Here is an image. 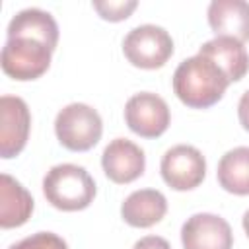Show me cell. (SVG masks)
<instances>
[{"instance_id": "cell-20", "label": "cell", "mask_w": 249, "mask_h": 249, "mask_svg": "<svg viewBox=\"0 0 249 249\" xmlns=\"http://www.w3.org/2000/svg\"><path fill=\"white\" fill-rule=\"evenodd\" d=\"M237 117H239L241 126L249 132V89L239 97V103H237Z\"/></svg>"}, {"instance_id": "cell-21", "label": "cell", "mask_w": 249, "mask_h": 249, "mask_svg": "<svg viewBox=\"0 0 249 249\" xmlns=\"http://www.w3.org/2000/svg\"><path fill=\"white\" fill-rule=\"evenodd\" d=\"M243 230H245V233L249 235V210L243 214Z\"/></svg>"}, {"instance_id": "cell-11", "label": "cell", "mask_w": 249, "mask_h": 249, "mask_svg": "<svg viewBox=\"0 0 249 249\" xmlns=\"http://www.w3.org/2000/svg\"><path fill=\"white\" fill-rule=\"evenodd\" d=\"M206 16L216 37H231L239 43L249 41V2L212 0Z\"/></svg>"}, {"instance_id": "cell-15", "label": "cell", "mask_w": 249, "mask_h": 249, "mask_svg": "<svg viewBox=\"0 0 249 249\" xmlns=\"http://www.w3.org/2000/svg\"><path fill=\"white\" fill-rule=\"evenodd\" d=\"M33 212V198L27 189L12 175H0V226L4 230L18 228L29 220Z\"/></svg>"}, {"instance_id": "cell-6", "label": "cell", "mask_w": 249, "mask_h": 249, "mask_svg": "<svg viewBox=\"0 0 249 249\" xmlns=\"http://www.w3.org/2000/svg\"><path fill=\"white\" fill-rule=\"evenodd\" d=\"M160 171L171 189L191 191L202 183L206 175V160L198 148L191 144H177L163 154Z\"/></svg>"}, {"instance_id": "cell-14", "label": "cell", "mask_w": 249, "mask_h": 249, "mask_svg": "<svg viewBox=\"0 0 249 249\" xmlns=\"http://www.w3.org/2000/svg\"><path fill=\"white\" fill-rule=\"evenodd\" d=\"M167 212V200L163 193L156 189H140L130 193L121 204V216L128 226L150 228L158 224Z\"/></svg>"}, {"instance_id": "cell-7", "label": "cell", "mask_w": 249, "mask_h": 249, "mask_svg": "<svg viewBox=\"0 0 249 249\" xmlns=\"http://www.w3.org/2000/svg\"><path fill=\"white\" fill-rule=\"evenodd\" d=\"M169 107L163 97L152 91H140L128 97L124 105V121L128 128L144 138H158L169 126Z\"/></svg>"}, {"instance_id": "cell-3", "label": "cell", "mask_w": 249, "mask_h": 249, "mask_svg": "<svg viewBox=\"0 0 249 249\" xmlns=\"http://www.w3.org/2000/svg\"><path fill=\"white\" fill-rule=\"evenodd\" d=\"M54 132L64 148L86 152L99 142L103 123L99 113L88 103H68L56 113Z\"/></svg>"}, {"instance_id": "cell-19", "label": "cell", "mask_w": 249, "mask_h": 249, "mask_svg": "<svg viewBox=\"0 0 249 249\" xmlns=\"http://www.w3.org/2000/svg\"><path fill=\"white\" fill-rule=\"evenodd\" d=\"M132 249H171V245L167 243V239H163L160 235H146V237L138 239Z\"/></svg>"}, {"instance_id": "cell-8", "label": "cell", "mask_w": 249, "mask_h": 249, "mask_svg": "<svg viewBox=\"0 0 249 249\" xmlns=\"http://www.w3.org/2000/svg\"><path fill=\"white\" fill-rule=\"evenodd\" d=\"M31 115L27 103L18 95L0 97V156L10 160L18 156L29 136Z\"/></svg>"}, {"instance_id": "cell-4", "label": "cell", "mask_w": 249, "mask_h": 249, "mask_svg": "<svg viewBox=\"0 0 249 249\" xmlns=\"http://www.w3.org/2000/svg\"><path fill=\"white\" fill-rule=\"evenodd\" d=\"M123 53L130 64L146 70L160 68L173 54L171 35L154 23L132 27L123 39Z\"/></svg>"}, {"instance_id": "cell-2", "label": "cell", "mask_w": 249, "mask_h": 249, "mask_svg": "<svg viewBox=\"0 0 249 249\" xmlns=\"http://www.w3.org/2000/svg\"><path fill=\"white\" fill-rule=\"evenodd\" d=\"M43 193L54 208L76 212L91 204L95 196V181L82 165L58 163L47 171Z\"/></svg>"}, {"instance_id": "cell-18", "label": "cell", "mask_w": 249, "mask_h": 249, "mask_svg": "<svg viewBox=\"0 0 249 249\" xmlns=\"http://www.w3.org/2000/svg\"><path fill=\"white\" fill-rule=\"evenodd\" d=\"M8 249H68L66 241L53 231H37L29 237L10 245Z\"/></svg>"}, {"instance_id": "cell-10", "label": "cell", "mask_w": 249, "mask_h": 249, "mask_svg": "<svg viewBox=\"0 0 249 249\" xmlns=\"http://www.w3.org/2000/svg\"><path fill=\"white\" fill-rule=\"evenodd\" d=\"M101 165L113 183L124 185L144 173L146 156L138 144L126 138H115L105 146L101 154Z\"/></svg>"}, {"instance_id": "cell-1", "label": "cell", "mask_w": 249, "mask_h": 249, "mask_svg": "<svg viewBox=\"0 0 249 249\" xmlns=\"http://www.w3.org/2000/svg\"><path fill=\"white\" fill-rule=\"evenodd\" d=\"M228 86L230 80L222 68L202 54L185 58L173 72L175 95L193 109H206L218 103Z\"/></svg>"}, {"instance_id": "cell-12", "label": "cell", "mask_w": 249, "mask_h": 249, "mask_svg": "<svg viewBox=\"0 0 249 249\" xmlns=\"http://www.w3.org/2000/svg\"><path fill=\"white\" fill-rule=\"evenodd\" d=\"M6 35L8 39H16V37L35 39L45 43L51 51H54L58 43V25L49 12L41 8H25L19 10L10 19Z\"/></svg>"}, {"instance_id": "cell-13", "label": "cell", "mask_w": 249, "mask_h": 249, "mask_svg": "<svg viewBox=\"0 0 249 249\" xmlns=\"http://www.w3.org/2000/svg\"><path fill=\"white\" fill-rule=\"evenodd\" d=\"M198 54L216 62L230 82H239L249 70V54L243 43L231 37H214L202 43Z\"/></svg>"}, {"instance_id": "cell-9", "label": "cell", "mask_w": 249, "mask_h": 249, "mask_svg": "<svg viewBox=\"0 0 249 249\" xmlns=\"http://www.w3.org/2000/svg\"><path fill=\"white\" fill-rule=\"evenodd\" d=\"M181 243L185 249H231L233 233L222 216L198 212L183 224Z\"/></svg>"}, {"instance_id": "cell-5", "label": "cell", "mask_w": 249, "mask_h": 249, "mask_svg": "<svg viewBox=\"0 0 249 249\" xmlns=\"http://www.w3.org/2000/svg\"><path fill=\"white\" fill-rule=\"evenodd\" d=\"M51 54L53 51L45 43L27 37H16L6 39L0 54V64L10 78L25 82L35 80L47 72Z\"/></svg>"}, {"instance_id": "cell-16", "label": "cell", "mask_w": 249, "mask_h": 249, "mask_svg": "<svg viewBox=\"0 0 249 249\" xmlns=\"http://www.w3.org/2000/svg\"><path fill=\"white\" fill-rule=\"evenodd\" d=\"M218 183L233 195H249V148L237 146L218 161Z\"/></svg>"}, {"instance_id": "cell-17", "label": "cell", "mask_w": 249, "mask_h": 249, "mask_svg": "<svg viewBox=\"0 0 249 249\" xmlns=\"http://www.w3.org/2000/svg\"><path fill=\"white\" fill-rule=\"evenodd\" d=\"M91 6L103 19L121 21V19H126L132 14V10H136L138 2L136 0H95Z\"/></svg>"}]
</instances>
